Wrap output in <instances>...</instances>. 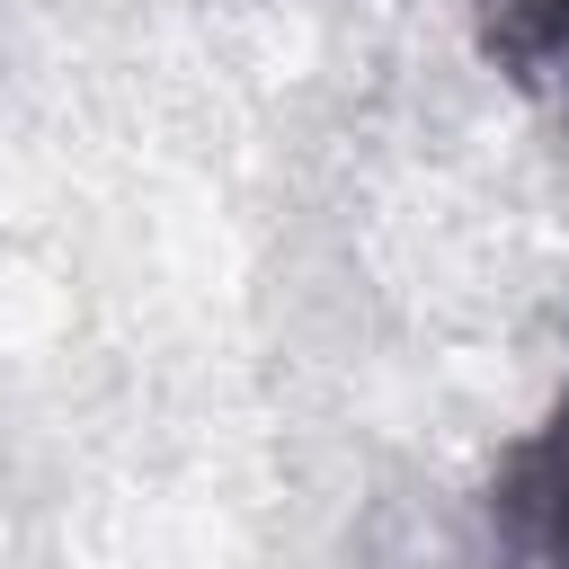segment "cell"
Segmentation results:
<instances>
[{"label":"cell","mask_w":569,"mask_h":569,"mask_svg":"<svg viewBox=\"0 0 569 569\" xmlns=\"http://www.w3.org/2000/svg\"><path fill=\"white\" fill-rule=\"evenodd\" d=\"M489 569H569V391L489 471Z\"/></svg>","instance_id":"6da1fadb"},{"label":"cell","mask_w":569,"mask_h":569,"mask_svg":"<svg viewBox=\"0 0 569 569\" xmlns=\"http://www.w3.org/2000/svg\"><path fill=\"white\" fill-rule=\"evenodd\" d=\"M480 53L569 133V0H471Z\"/></svg>","instance_id":"7a4b0ae2"}]
</instances>
